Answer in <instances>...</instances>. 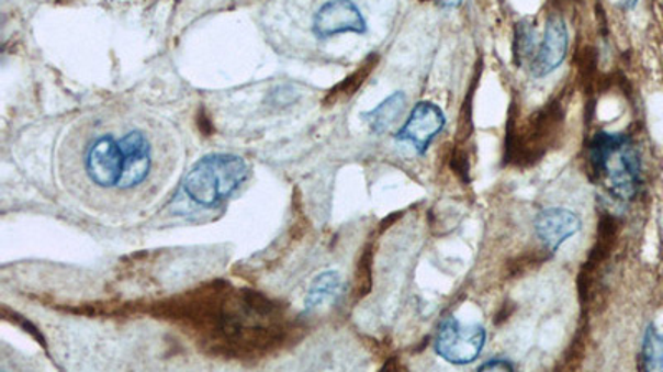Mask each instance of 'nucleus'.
Wrapping results in <instances>:
<instances>
[{
	"mask_svg": "<svg viewBox=\"0 0 663 372\" xmlns=\"http://www.w3.org/2000/svg\"><path fill=\"white\" fill-rule=\"evenodd\" d=\"M486 342V331L480 325H463L447 318L438 328L435 351L451 364L464 365L476 361Z\"/></svg>",
	"mask_w": 663,
	"mask_h": 372,
	"instance_id": "0eeeda50",
	"label": "nucleus"
},
{
	"mask_svg": "<svg viewBox=\"0 0 663 372\" xmlns=\"http://www.w3.org/2000/svg\"><path fill=\"white\" fill-rule=\"evenodd\" d=\"M366 31V19L352 0H330L315 14L314 32L321 38L346 34V32L363 34Z\"/></svg>",
	"mask_w": 663,
	"mask_h": 372,
	"instance_id": "1a4fd4ad",
	"label": "nucleus"
},
{
	"mask_svg": "<svg viewBox=\"0 0 663 372\" xmlns=\"http://www.w3.org/2000/svg\"><path fill=\"white\" fill-rule=\"evenodd\" d=\"M461 2H463V0H438V4H440L443 9L460 8Z\"/></svg>",
	"mask_w": 663,
	"mask_h": 372,
	"instance_id": "aec40b11",
	"label": "nucleus"
},
{
	"mask_svg": "<svg viewBox=\"0 0 663 372\" xmlns=\"http://www.w3.org/2000/svg\"><path fill=\"white\" fill-rule=\"evenodd\" d=\"M562 114L559 104H549L531 117L525 133H509V159L518 165H532L538 161L549 145L554 142L561 129Z\"/></svg>",
	"mask_w": 663,
	"mask_h": 372,
	"instance_id": "39448f33",
	"label": "nucleus"
},
{
	"mask_svg": "<svg viewBox=\"0 0 663 372\" xmlns=\"http://www.w3.org/2000/svg\"><path fill=\"white\" fill-rule=\"evenodd\" d=\"M447 117L438 104L420 101L415 104L396 139L409 143L418 155H425L434 139L443 132Z\"/></svg>",
	"mask_w": 663,
	"mask_h": 372,
	"instance_id": "6e6552de",
	"label": "nucleus"
},
{
	"mask_svg": "<svg viewBox=\"0 0 663 372\" xmlns=\"http://www.w3.org/2000/svg\"><path fill=\"white\" fill-rule=\"evenodd\" d=\"M584 354H586V336H584V329H581L574 341L571 342V348L564 354V362H562V369H577L583 361Z\"/></svg>",
	"mask_w": 663,
	"mask_h": 372,
	"instance_id": "a211bd4d",
	"label": "nucleus"
},
{
	"mask_svg": "<svg viewBox=\"0 0 663 372\" xmlns=\"http://www.w3.org/2000/svg\"><path fill=\"white\" fill-rule=\"evenodd\" d=\"M477 371H515V364L506 359H494V361L484 362Z\"/></svg>",
	"mask_w": 663,
	"mask_h": 372,
	"instance_id": "6ab92c4d",
	"label": "nucleus"
},
{
	"mask_svg": "<svg viewBox=\"0 0 663 372\" xmlns=\"http://www.w3.org/2000/svg\"><path fill=\"white\" fill-rule=\"evenodd\" d=\"M372 263L373 252L372 248L369 247L363 252L359 267H357L356 295L359 300L369 295L370 290H372Z\"/></svg>",
	"mask_w": 663,
	"mask_h": 372,
	"instance_id": "f3484780",
	"label": "nucleus"
},
{
	"mask_svg": "<svg viewBox=\"0 0 663 372\" xmlns=\"http://www.w3.org/2000/svg\"><path fill=\"white\" fill-rule=\"evenodd\" d=\"M166 315L180 323L213 354H266L284 341V315L271 300L249 290L211 285L166 305Z\"/></svg>",
	"mask_w": 663,
	"mask_h": 372,
	"instance_id": "f03ea898",
	"label": "nucleus"
},
{
	"mask_svg": "<svg viewBox=\"0 0 663 372\" xmlns=\"http://www.w3.org/2000/svg\"><path fill=\"white\" fill-rule=\"evenodd\" d=\"M637 2H639V0H627V8H629V9L636 8Z\"/></svg>",
	"mask_w": 663,
	"mask_h": 372,
	"instance_id": "412c9836",
	"label": "nucleus"
},
{
	"mask_svg": "<svg viewBox=\"0 0 663 372\" xmlns=\"http://www.w3.org/2000/svg\"><path fill=\"white\" fill-rule=\"evenodd\" d=\"M375 64L377 57L367 58V60L360 65V68L356 71V74L347 77L342 83L337 84V87L327 94V98H325V104L330 106V104L337 103V101L344 100V98L352 97V94L356 93L360 87H362L363 81H366V78L369 77L370 71L373 70V67H375Z\"/></svg>",
	"mask_w": 663,
	"mask_h": 372,
	"instance_id": "2eb2a0df",
	"label": "nucleus"
},
{
	"mask_svg": "<svg viewBox=\"0 0 663 372\" xmlns=\"http://www.w3.org/2000/svg\"><path fill=\"white\" fill-rule=\"evenodd\" d=\"M619 218L616 215L603 214L597 225V237L593 248L589 250L586 262L581 267L577 275L578 302L583 308L591 306L597 296L600 285V273L613 257L619 237Z\"/></svg>",
	"mask_w": 663,
	"mask_h": 372,
	"instance_id": "423d86ee",
	"label": "nucleus"
},
{
	"mask_svg": "<svg viewBox=\"0 0 663 372\" xmlns=\"http://www.w3.org/2000/svg\"><path fill=\"white\" fill-rule=\"evenodd\" d=\"M593 178L617 201H632L642 185L639 149L629 135L599 132L587 149Z\"/></svg>",
	"mask_w": 663,
	"mask_h": 372,
	"instance_id": "7ed1b4c3",
	"label": "nucleus"
},
{
	"mask_svg": "<svg viewBox=\"0 0 663 372\" xmlns=\"http://www.w3.org/2000/svg\"><path fill=\"white\" fill-rule=\"evenodd\" d=\"M583 227L581 217L569 208H546L536 217L535 230L546 250L558 252V248L572 235L577 234Z\"/></svg>",
	"mask_w": 663,
	"mask_h": 372,
	"instance_id": "9b49d317",
	"label": "nucleus"
},
{
	"mask_svg": "<svg viewBox=\"0 0 663 372\" xmlns=\"http://www.w3.org/2000/svg\"><path fill=\"white\" fill-rule=\"evenodd\" d=\"M536 32L531 25L521 22L516 27L515 35V60L519 67L526 64V60H531L536 55Z\"/></svg>",
	"mask_w": 663,
	"mask_h": 372,
	"instance_id": "dca6fc26",
	"label": "nucleus"
},
{
	"mask_svg": "<svg viewBox=\"0 0 663 372\" xmlns=\"http://www.w3.org/2000/svg\"><path fill=\"white\" fill-rule=\"evenodd\" d=\"M639 368L642 371H663V335L649 326L643 336Z\"/></svg>",
	"mask_w": 663,
	"mask_h": 372,
	"instance_id": "4468645a",
	"label": "nucleus"
},
{
	"mask_svg": "<svg viewBox=\"0 0 663 372\" xmlns=\"http://www.w3.org/2000/svg\"><path fill=\"white\" fill-rule=\"evenodd\" d=\"M406 106V97L403 91H395L390 94L386 100H383L379 106L373 108L369 113L363 114L367 123L370 124V129L377 135H382L386 129L392 128L393 124L402 116Z\"/></svg>",
	"mask_w": 663,
	"mask_h": 372,
	"instance_id": "f8f14e48",
	"label": "nucleus"
},
{
	"mask_svg": "<svg viewBox=\"0 0 663 372\" xmlns=\"http://www.w3.org/2000/svg\"><path fill=\"white\" fill-rule=\"evenodd\" d=\"M568 48L569 35L564 19L558 14L549 15L544 38L531 61V74L536 78H542L558 70L568 55Z\"/></svg>",
	"mask_w": 663,
	"mask_h": 372,
	"instance_id": "9d476101",
	"label": "nucleus"
},
{
	"mask_svg": "<svg viewBox=\"0 0 663 372\" xmlns=\"http://www.w3.org/2000/svg\"><path fill=\"white\" fill-rule=\"evenodd\" d=\"M177 161V143L159 121L112 111L71 129L60 169L71 195L93 211L135 214L161 198Z\"/></svg>",
	"mask_w": 663,
	"mask_h": 372,
	"instance_id": "f257e3e1",
	"label": "nucleus"
},
{
	"mask_svg": "<svg viewBox=\"0 0 663 372\" xmlns=\"http://www.w3.org/2000/svg\"><path fill=\"white\" fill-rule=\"evenodd\" d=\"M246 178L247 165L239 156H206L188 172L183 191L193 204L213 208L231 198Z\"/></svg>",
	"mask_w": 663,
	"mask_h": 372,
	"instance_id": "20e7f679",
	"label": "nucleus"
},
{
	"mask_svg": "<svg viewBox=\"0 0 663 372\" xmlns=\"http://www.w3.org/2000/svg\"><path fill=\"white\" fill-rule=\"evenodd\" d=\"M342 289V280L337 272H324L314 280L308 290L305 306L307 309H317L327 303L334 302Z\"/></svg>",
	"mask_w": 663,
	"mask_h": 372,
	"instance_id": "ddd939ff",
	"label": "nucleus"
}]
</instances>
